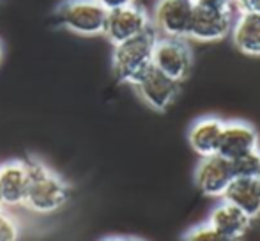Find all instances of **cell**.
<instances>
[{"mask_svg": "<svg viewBox=\"0 0 260 241\" xmlns=\"http://www.w3.org/2000/svg\"><path fill=\"white\" fill-rule=\"evenodd\" d=\"M131 241H142V239H131Z\"/></svg>", "mask_w": 260, "mask_h": 241, "instance_id": "25", "label": "cell"}, {"mask_svg": "<svg viewBox=\"0 0 260 241\" xmlns=\"http://www.w3.org/2000/svg\"><path fill=\"white\" fill-rule=\"evenodd\" d=\"M221 130H223V120H219L216 117L199 119L191 126V130H189V135H188L189 145H191L193 151L202 156V158L218 155Z\"/></svg>", "mask_w": 260, "mask_h": 241, "instance_id": "15", "label": "cell"}, {"mask_svg": "<svg viewBox=\"0 0 260 241\" xmlns=\"http://www.w3.org/2000/svg\"><path fill=\"white\" fill-rule=\"evenodd\" d=\"M234 6L239 13H258L260 14V0H234Z\"/></svg>", "mask_w": 260, "mask_h": 241, "instance_id": "20", "label": "cell"}, {"mask_svg": "<svg viewBox=\"0 0 260 241\" xmlns=\"http://www.w3.org/2000/svg\"><path fill=\"white\" fill-rule=\"evenodd\" d=\"M2 59H4V48H2V43H0V64H2Z\"/></svg>", "mask_w": 260, "mask_h": 241, "instance_id": "23", "label": "cell"}, {"mask_svg": "<svg viewBox=\"0 0 260 241\" xmlns=\"http://www.w3.org/2000/svg\"><path fill=\"white\" fill-rule=\"evenodd\" d=\"M250 218L244 213H241L237 207H234L229 202H219L218 206H214V209L209 215L207 224L212 229L223 234L225 238L237 241L239 238H243L246 234L248 227H250Z\"/></svg>", "mask_w": 260, "mask_h": 241, "instance_id": "12", "label": "cell"}, {"mask_svg": "<svg viewBox=\"0 0 260 241\" xmlns=\"http://www.w3.org/2000/svg\"><path fill=\"white\" fill-rule=\"evenodd\" d=\"M258 149V133L253 126L239 120L223 123L221 137H219L218 155L226 160H234L237 156Z\"/></svg>", "mask_w": 260, "mask_h": 241, "instance_id": "11", "label": "cell"}, {"mask_svg": "<svg viewBox=\"0 0 260 241\" xmlns=\"http://www.w3.org/2000/svg\"><path fill=\"white\" fill-rule=\"evenodd\" d=\"M195 6L211 7V9H223V11H234V0H193Z\"/></svg>", "mask_w": 260, "mask_h": 241, "instance_id": "19", "label": "cell"}, {"mask_svg": "<svg viewBox=\"0 0 260 241\" xmlns=\"http://www.w3.org/2000/svg\"><path fill=\"white\" fill-rule=\"evenodd\" d=\"M0 207H2V206H0Z\"/></svg>", "mask_w": 260, "mask_h": 241, "instance_id": "26", "label": "cell"}, {"mask_svg": "<svg viewBox=\"0 0 260 241\" xmlns=\"http://www.w3.org/2000/svg\"><path fill=\"white\" fill-rule=\"evenodd\" d=\"M28 186V169L25 160L0 163V206H23Z\"/></svg>", "mask_w": 260, "mask_h": 241, "instance_id": "10", "label": "cell"}, {"mask_svg": "<svg viewBox=\"0 0 260 241\" xmlns=\"http://www.w3.org/2000/svg\"><path fill=\"white\" fill-rule=\"evenodd\" d=\"M157 32L154 27L144 34L113 46L112 68L113 75L120 83L133 87L135 82L152 66V50H154Z\"/></svg>", "mask_w": 260, "mask_h": 241, "instance_id": "2", "label": "cell"}, {"mask_svg": "<svg viewBox=\"0 0 260 241\" xmlns=\"http://www.w3.org/2000/svg\"><path fill=\"white\" fill-rule=\"evenodd\" d=\"M106 16L108 11L96 0H64L55 9L58 27L83 38L103 36Z\"/></svg>", "mask_w": 260, "mask_h": 241, "instance_id": "3", "label": "cell"}, {"mask_svg": "<svg viewBox=\"0 0 260 241\" xmlns=\"http://www.w3.org/2000/svg\"><path fill=\"white\" fill-rule=\"evenodd\" d=\"M20 225L7 211L0 207V241H18Z\"/></svg>", "mask_w": 260, "mask_h": 241, "instance_id": "18", "label": "cell"}, {"mask_svg": "<svg viewBox=\"0 0 260 241\" xmlns=\"http://www.w3.org/2000/svg\"><path fill=\"white\" fill-rule=\"evenodd\" d=\"M151 27V16L147 11L138 4H131V6L108 11L103 36H106L108 41L115 46L144 34Z\"/></svg>", "mask_w": 260, "mask_h": 241, "instance_id": "6", "label": "cell"}, {"mask_svg": "<svg viewBox=\"0 0 260 241\" xmlns=\"http://www.w3.org/2000/svg\"><path fill=\"white\" fill-rule=\"evenodd\" d=\"M135 91L149 108L156 112H165L175 101L181 83L159 73L154 66L147 69L140 78L135 82Z\"/></svg>", "mask_w": 260, "mask_h": 241, "instance_id": "7", "label": "cell"}, {"mask_svg": "<svg viewBox=\"0 0 260 241\" xmlns=\"http://www.w3.org/2000/svg\"><path fill=\"white\" fill-rule=\"evenodd\" d=\"M195 185L204 195L207 197H223L230 183L234 181V172L230 160L219 155L206 156L199 162L193 174Z\"/></svg>", "mask_w": 260, "mask_h": 241, "instance_id": "9", "label": "cell"}, {"mask_svg": "<svg viewBox=\"0 0 260 241\" xmlns=\"http://www.w3.org/2000/svg\"><path fill=\"white\" fill-rule=\"evenodd\" d=\"M28 186L23 206L38 215L60 211L71 197V185L38 156H28Z\"/></svg>", "mask_w": 260, "mask_h": 241, "instance_id": "1", "label": "cell"}, {"mask_svg": "<svg viewBox=\"0 0 260 241\" xmlns=\"http://www.w3.org/2000/svg\"><path fill=\"white\" fill-rule=\"evenodd\" d=\"M101 7H105L106 11H113V9H119V7H126L135 4V0H96Z\"/></svg>", "mask_w": 260, "mask_h": 241, "instance_id": "21", "label": "cell"}, {"mask_svg": "<svg viewBox=\"0 0 260 241\" xmlns=\"http://www.w3.org/2000/svg\"><path fill=\"white\" fill-rule=\"evenodd\" d=\"M232 41L239 52L250 57H260V14L239 13L232 25Z\"/></svg>", "mask_w": 260, "mask_h": 241, "instance_id": "14", "label": "cell"}, {"mask_svg": "<svg viewBox=\"0 0 260 241\" xmlns=\"http://www.w3.org/2000/svg\"><path fill=\"white\" fill-rule=\"evenodd\" d=\"M193 0H157L151 23L159 38L186 39L191 25Z\"/></svg>", "mask_w": 260, "mask_h": 241, "instance_id": "5", "label": "cell"}, {"mask_svg": "<svg viewBox=\"0 0 260 241\" xmlns=\"http://www.w3.org/2000/svg\"><path fill=\"white\" fill-rule=\"evenodd\" d=\"M257 181H258V186H260V176L257 177Z\"/></svg>", "mask_w": 260, "mask_h": 241, "instance_id": "24", "label": "cell"}, {"mask_svg": "<svg viewBox=\"0 0 260 241\" xmlns=\"http://www.w3.org/2000/svg\"><path fill=\"white\" fill-rule=\"evenodd\" d=\"M101 241H131L129 238H120V236H110V238H105Z\"/></svg>", "mask_w": 260, "mask_h": 241, "instance_id": "22", "label": "cell"}, {"mask_svg": "<svg viewBox=\"0 0 260 241\" xmlns=\"http://www.w3.org/2000/svg\"><path fill=\"white\" fill-rule=\"evenodd\" d=\"M152 66L174 82H184L193 68L191 48L186 39L157 36L154 50H152Z\"/></svg>", "mask_w": 260, "mask_h": 241, "instance_id": "4", "label": "cell"}, {"mask_svg": "<svg viewBox=\"0 0 260 241\" xmlns=\"http://www.w3.org/2000/svg\"><path fill=\"white\" fill-rule=\"evenodd\" d=\"M182 241H232V239L219 234L216 229H212L206 222V224H200V225H197V227L189 229V231L182 236Z\"/></svg>", "mask_w": 260, "mask_h": 241, "instance_id": "17", "label": "cell"}, {"mask_svg": "<svg viewBox=\"0 0 260 241\" xmlns=\"http://www.w3.org/2000/svg\"><path fill=\"white\" fill-rule=\"evenodd\" d=\"M234 11L211 9V7L195 6L188 38L197 41L212 43L219 41L232 32Z\"/></svg>", "mask_w": 260, "mask_h": 241, "instance_id": "8", "label": "cell"}, {"mask_svg": "<svg viewBox=\"0 0 260 241\" xmlns=\"http://www.w3.org/2000/svg\"><path fill=\"white\" fill-rule=\"evenodd\" d=\"M225 202L246 215L250 220L260 217V186L257 179H239L234 177L230 186L221 197Z\"/></svg>", "mask_w": 260, "mask_h": 241, "instance_id": "13", "label": "cell"}, {"mask_svg": "<svg viewBox=\"0 0 260 241\" xmlns=\"http://www.w3.org/2000/svg\"><path fill=\"white\" fill-rule=\"evenodd\" d=\"M230 165H232L234 177H239V179H257L260 176V151L255 149V151L244 153V155L230 160Z\"/></svg>", "mask_w": 260, "mask_h": 241, "instance_id": "16", "label": "cell"}]
</instances>
